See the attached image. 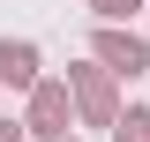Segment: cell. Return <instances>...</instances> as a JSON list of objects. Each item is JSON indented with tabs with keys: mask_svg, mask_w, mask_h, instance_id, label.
I'll use <instances>...</instances> for the list:
<instances>
[{
	"mask_svg": "<svg viewBox=\"0 0 150 142\" xmlns=\"http://www.w3.org/2000/svg\"><path fill=\"white\" fill-rule=\"evenodd\" d=\"M128 8H135V0H98V15H128Z\"/></svg>",
	"mask_w": 150,
	"mask_h": 142,
	"instance_id": "cell-5",
	"label": "cell"
},
{
	"mask_svg": "<svg viewBox=\"0 0 150 142\" xmlns=\"http://www.w3.org/2000/svg\"><path fill=\"white\" fill-rule=\"evenodd\" d=\"M120 142H150V112H128V127H120Z\"/></svg>",
	"mask_w": 150,
	"mask_h": 142,
	"instance_id": "cell-4",
	"label": "cell"
},
{
	"mask_svg": "<svg viewBox=\"0 0 150 142\" xmlns=\"http://www.w3.org/2000/svg\"><path fill=\"white\" fill-rule=\"evenodd\" d=\"M0 75L23 82V75H30V45H0Z\"/></svg>",
	"mask_w": 150,
	"mask_h": 142,
	"instance_id": "cell-3",
	"label": "cell"
},
{
	"mask_svg": "<svg viewBox=\"0 0 150 142\" xmlns=\"http://www.w3.org/2000/svg\"><path fill=\"white\" fill-rule=\"evenodd\" d=\"M98 53H105V60H112L120 75H135V67H143V45H135V37H105Z\"/></svg>",
	"mask_w": 150,
	"mask_h": 142,
	"instance_id": "cell-2",
	"label": "cell"
},
{
	"mask_svg": "<svg viewBox=\"0 0 150 142\" xmlns=\"http://www.w3.org/2000/svg\"><path fill=\"white\" fill-rule=\"evenodd\" d=\"M68 97H60V90H38V127H45V135H68Z\"/></svg>",
	"mask_w": 150,
	"mask_h": 142,
	"instance_id": "cell-1",
	"label": "cell"
}]
</instances>
